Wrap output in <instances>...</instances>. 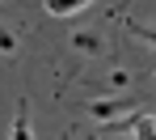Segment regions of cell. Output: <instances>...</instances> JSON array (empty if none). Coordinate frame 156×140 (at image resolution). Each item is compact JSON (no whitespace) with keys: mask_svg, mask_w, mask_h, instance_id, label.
<instances>
[{"mask_svg":"<svg viewBox=\"0 0 156 140\" xmlns=\"http://www.w3.org/2000/svg\"><path fill=\"white\" fill-rule=\"evenodd\" d=\"M68 51L72 55H84V59H97V55H105V38L97 30H89V26H76L68 34Z\"/></svg>","mask_w":156,"mask_h":140,"instance_id":"1","label":"cell"},{"mask_svg":"<svg viewBox=\"0 0 156 140\" xmlns=\"http://www.w3.org/2000/svg\"><path fill=\"white\" fill-rule=\"evenodd\" d=\"M139 106V98H97V102H89V115L97 119V123H110V119H122Z\"/></svg>","mask_w":156,"mask_h":140,"instance_id":"2","label":"cell"},{"mask_svg":"<svg viewBox=\"0 0 156 140\" xmlns=\"http://www.w3.org/2000/svg\"><path fill=\"white\" fill-rule=\"evenodd\" d=\"M101 85L110 89V93H127L131 85H135V72H131L127 64H110V68H105V77H101Z\"/></svg>","mask_w":156,"mask_h":140,"instance_id":"3","label":"cell"},{"mask_svg":"<svg viewBox=\"0 0 156 140\" xmlns=\"http://www.w3.org/2000/svg\"><path fill=\"white\" fill-rule=\"evenodd\" d=\"M93 0H42V9L51 13V17H76L80 9H89Z\"/></svg>","mask_w":156,"mask_h":140,"instance_id":"4","label":"cell"},{"mask_svg":"<svg viewBox=\"0 0 156 140\" xmlns=\"http://www.w3.org/2000/svg\"><path fill=\"white\" fill-rule=\"evenodd\" d=\"M127 34L135 38V43H144L148 51H156V26H148V21H135V17H127Z\"/></svg>","mask_w":156,"mask_h":140,"instance_id":"5","label":"cell"},{"mask_svg":"<svg viewBox=\"0 0 156 140\" xmlns=\"http://www.w3.org/2000/svg\"><path fill=\"white\" fill-rule=\"evenodd\" d=\"M9 136H34V119H30V102H21L17 106V115H13V123H9Z\"/></svg>","mask_w":156,"mask_h":140,"instance_id":"6","label":"cell"},{"mask_svg":"<svg viewBox=\"0 0 156 140\" xmlns=\"http://www.w3.org/2000/svg\"><path fill=\"white\" fill-rule=\"evenodd\" d=\"M0 55L9 59V64L17 59V34H13V30H4V34H0Z\"/></svg>","mask_w":156,"mask_h":140,"instance_id":"7","label":"cell"},{"mask_svg":"<svg viewBox=\"0 0 156 140\" xmlns=\"http://www.w3.org/2000/svg\"><path fill=\"white\" fill-rule=\"evenodd\" d=\"M152 81H156V72H152Z\"/></svg>","mask_w":156,"mask_h":140,"instance_id":"8","label":"cell"}]
</instances>
